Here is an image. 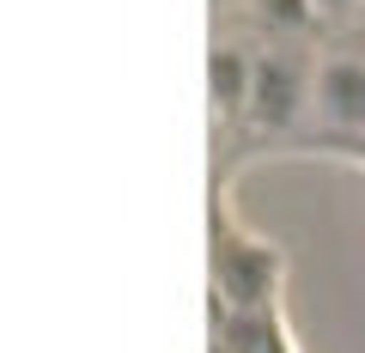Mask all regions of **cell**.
Listing matches in <instances>:
<instances>
[{"mask_svg": "<svg viewBox=\"0 0 365 353\" xmlns=\"http://www.w3.org/2000/svg\"><path fill=\"white\" fill-rule=\"evenodd\" d=\"M213 275H220V311H268V305H280V256L232 220L220 225Z\"/></svg>", "mask_w": 365, "mask_h": 353, "instance_id": "3", "label": "cell"}, {"mask_svg": "<svg viewBox=\"0 0 365 353\" xmlns=\"http://www.w3.org/2000/svg\"><path fill=\"white\" fill-rule=\"evenodd\" d=\"M304 134L335 153H347L353 140H365V55L353 49H329L317 55L311 73V122Z\"/></svg>", "mask_w": 365, "mask_h": 353, "instance_id": "2", "label": "cell"}, {"mask_svg": "<svg viewBox=\"0 0 365 353\" xmlns=\"http://www.w3.org/2000/svg\"><path fill=\"white\" fill-rule=\"evenodd\" d=\"M311 73H317V61H304L292 43H268V49H256L244 128L268 134V140L304 128V122H311Z\"/></svg>", "mask_w": 365, "mask_h": 353, "instance_id": "1", "label": "cell"}]
</instances>
